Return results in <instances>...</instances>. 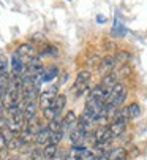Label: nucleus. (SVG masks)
<instances>
[{
  "instance_id": "f257e3e1",
  "label": "nucleus",
  "mask_w": 147,
  "mask_h": 160,
  "mask_svg": "<svg viewBox=\"0 0 147 160\" xmlns=\"http://www.w3.org/2000/svg\"><path fill=\"white\" fill-rule=\"evenodd\" d=\"M127 98V87L124 84L117 82L114 87L106 90V98H105V105L109 108H117L119 105L124 103V100Z\"/></svg>"
},
{
  "instance_id": "f03ea898",
  "label": "nucleus",
  "mask_w": 147,
  "mask_h": 160,
  "mask_svg": "<svg viewBox=\"0 0 147 160\" xmlns=\"http://www.w3.org/2000/svg\"><path fill=\"white\" fill-rule=\"evenodd\" d=\"M89 81H90V72L84 70V72H79L76 79H75V84H73V89L71 92L75 97H81L87 92L89 89Z\"/></svg>"
},
{
  "instance_id": "7ed1b4c3",
  "label": "nucleus",
  "mask_w": 147,
  "mask_h": 160,
  "mask_svg": "<svg viewBox=\"0 0 147 160\" xmlns=\"http://www.w3.org/2000/svg\"><path fill=\"white\" fill-rule=\"evenodd\" d=\"M16 54L19 56V59L24 63H27V62H30L32 59L37 57V49H35V46L32 43H24L16 49Z\"/></svg>"
},
{
  "instance_id": "20e7f679",
  "label": "nucleus",
  "mask_w": 147,
  "mask_h": 160,
  "mask_svg": "<svg viewBox=\"0 0 147 160\" xmlns=\"http://www.w3.org/2000/svg\"><path fill=\"white\" fill-rule=\"evenodd\" d=\"M92 140L95 144H108L111 140H112V135L109 132V127L108 125H101L95 130V133L92 135Z\"/></svg>"
},
{
  "instance_id": "39448f33",
  "label": "nucleus",
  "mask_w": 147,
  "mask_h": 160,
  "mask_svg": "<svg viewBox=\"0 0 147 160\" xmlns=\"http://www.w3.org/2000/svg\"><path fill=\"white\" fill-rule=\"evenodd\" d=\"M43 72H44V67H43L41 60L35 57V59H32L30 62L26 63V72H24V75L30 76V78H38V76H41Z\"/></svg>"
},
{
  "instance_id": "423d86ee",
  "label": "nucleus",
  "mask_w": 147,
  "mask_h": 160,
  "mask_svg": "<svg viewBox=\"0 0 147 160\" xmlns=\"http://www.w3.org/2000/svg\"><path fill=\"white\" fill-rule=\"evenodd\" d=\"M19 92H14V90H10V89H5V92H3V95H2V105H3V108H7V109H10V108H13V106H17L19 105Z\"/></svg>"
},
{
  "instance_id": "0eeeda50",
  "label": "nucleus",
  "mask_w": 147,
  "mask_h": 160,
  "mask_svg": "<svg viewBox=\"0 0 147 160\" xmlns=\"http://www.w3.org/2000/svg\"><path fill=\"white\" fill-rule=\"evenodd\" d=\"M57 95V86H52V87H49L46 90H43V92L40 94V103L43 108H49L52 103V100L56 98Z\"/></svg>"
},
{
  "instance_id": "6e6552de",
  "label": "nucleus",
  "mask_w": 147,
  "mask_h": 160,
  "mask_svg": "<svg viewBox=\"0 0 147 160\" xmlns=\"http://www.w3.org/2000/svg\"><path fill=\"white\" fill-rule=\"evenodd\" d=\"M37 111H38V105L37 102H26L22 106V112H24V121L29 122L37 119Z\"/></svg>"
},
{
  "instance_id": "1a4fd4ad",
  "label": "nucleus",
  "mask_w": 147,
  "mask_h": 160,
  "mask_svg": "<svg viewBox=\"0 0 147 160\" xmlns=\"http://www.w3.org/2000/svg\"><path fill=\"white\" fill-rule=\"evenodd\" d=\"M70 141L73 143V146H84V143L87 141V132L73 128L70 133Z\"/></svg>"
},
{
  "instance_id": "9d476101",
  "label": "nucleus",
  "mask_w": 147,
  "mask_h": 160,
  "mask_svg": "<svg viewBox=\"0 0 147 160\" xmlns=\"http://www.w3.org/2000/svg\"><path fill=\"white\" fill-rule=\"evenodd\" d=\"M11 70H13V75H17V76H22L24 72H26V63L19 59L16 52L11 56Z\"/></svg>"
},
{
  "instance_id": "9b49d317",
  "label": "nucleus",
  "mask_w": 147,
  "mask_h": 160,
  "mask_svg": "<svg viewBox=\"0 0 147 160\" xmlns=\"http://www.w3.org/2000/svg\"><path fill=\"white\" fill-rule=\"evenodd\" d=\"M117 63V59L114 56H106L105 59L100 60V72L101 73H109L114 70V67Z\"/></svg>"
},
{
  "instance_id": "f8f14e48",
  "label": "nucleus",
  "mask_w": 147,
  "mask_h": 160,
  "mask_svg": "<svg viewBox=\"0 0 147 160\" xmlns=\"http://www.w3.org/2000/svg\"><path fill=\"white\" fill-rule=\"evenodd\" d=\"M108 127H109V132L112 135V138H115V136H120L122 133L125 132L127 122H124V121H112L111 125H108Z\"/></svg>"
},
{
  "instance_id": "ddd939ff",
  "label": "nucleus",
  "mask_w": 147,
  "mask_h": 160,
  "mask_svg": "<svg viewBox=\"0 0 147 160\" xmlns=\"http://www.w3.org/2000/svg\"><path fill=\"white\" fill-rule=\"evenodd\" d=\"M56 76H59V68L56 65H51V67L44 68V72L41 73L40 79H41V82H47V81H52Z\"/></svg>"
},
{
  "instance_id": "4468645a",
  "label": "nucleus",
  "mask_w": 147,
  "mask_h": 160,
  "mask_svg": "<svg viewBox=\"0 0 147 160\" xmlns=\"http://www.w3.org/2000/svg\"><path fill=\"white\" fill-rule=\"evenodd\" d=\"M76 124H78V116L75 114V111H68L66 114H65V118L62 119V125H63V128H75L76 127Z\"/></svg>"
},
{
  "instance_id": "2eb2a0df",
  "label": "nucleus",
  "mask_w": 147,
  "mask_h": 160,
  "mask_svg": "<svg viewBox=\"0 0 147 160\" xmlns=\"http://www.w3.org/2000/svg\"><path fill=\"white\" fill-rule=\"evenodd\" d=\"M49 136H51V130L47 127H43L35 136H33V141L37 144H47L49 143Z\"/></svg>"
},
{
  "instance_id": "dca6fc26",
  "label": "nucleus",
  "mask_w": 147,
  "mask_h": 160,
  "mask_svg": "<svg viewBox=\"0 0 147 160\" xmlns=\"http://www.w3.org/2000/svg\"><path fill=\"white\" fill-rule=\"evenodd\" d=\"M117 78H119V75L117 73H114V72H109V73H106L105 76H103V79H101V87H105V89H111V87H114L115 84H117Z\"/></svg>"
},
{
  "instance_id": "f3484780",
  "label": "nucleus",
  "mask_w": 147,
  "mask_h": 160,
  "mask_svg": "<svg viewBox=\"0 0 147 160\" xmlns=\"http://www.w3.org/2000/svg\"><path fill=\"white\" fill-rule=\"evenodd\" d=\"M86 152V146H73L66 154L65 160H82V154Z\"/></svg>"
},
{
  "instance_id": "a211bd4d",
  "label": "nucleus",
  "mask_w": 147,
  "mask_h": 160,
  "mask_svg": "<svg viewBox=\"0 0 147 160\" xmlns=\"http://www.w3.org/2000/svg\"><path fill=\"white\" fill-rule=\"evenodd\" d=\"M65 105H66V97H65L63 94H59V95H56V98L52 100L51 108L59 114V112H62V109L65 108Z\"/></svg>"
},
{
  "instance_id": "6ab92c4d",
  "label": "nucleus",
  "mask_w": 147,
  "mask_h": 160,
  "mask_svg": "<svg viewBox=\"0 0 147 160\" xmlns=\"http://www.w3.org/2000/svg\"><path fill=\"white\" fill-rule=\"evenodd\" d=\"M109 160H127V151L124 148H115L111 152H108Z\"/></svg>"
},
{
  "instance_id": "aec40b11",
  "label": "nucleus",
  "mask_w": 147,
  "mask_h": 160,
  "mask_svg": "<svg viewBox=\"0 0 147 160\" xmlns=\"http://www.w3.org/2000/svg\"><path fill=\"white\" fill-rule=\"evenodd\" d=\"M49 130H51L52 133L54 132H63V125H62V118L59 116V114H57V116L52 119V121H49V127H47Z\"/></svg>"
},
{
  "instance_id": "412c9836",
  "label": "nucleus",
  "mask_w": 147,
  "mask_h": 160,
  "mask_svg": "<svg viewBox=\"0 0 147 160\" xmlns=\"http://www.w3.org/2000/svg\"><path fill=\"white\" fill-rule=\"evenodd\" d=\"M125 33H127L125 26L115 18V21H114V27H112V35H114V37H124Z\"/></svg>"
},
{
  "instance_id": "4be33fe9",
  "label": "nucleus",
  "mask_w": 147,
  "mask_h": 160,
  "mask_svg": "<svg viewBox=\"0 0 147 160\" xmlns=\"http://www.w3.org/2000/svg\"><path fill=\"white\" fill-rule=\"evenodd\" d=\"M128 119H130V116H128V109L127 108L117 109L114 112V116H112V121H124V122H127Z\"/></svg>"
},
{
  "instance_id": "5701e85b",
  "label": "nucleus",
  "mask_w": 147,
  "mask_h": 160,
  "mask_svg": "<svg viewBox=\"0 0 147 160\" xmlns=\"http://www.w3.org/2000/svg\"><path fill=\"white\" fill-rule=\"evenodd\" d=\"M56 154H57V144L47 143L46 148L43 149V155H44V158H54Z\"/></svg>"
},
{
  "instance_id": "b1692460",
  "label": "nucleus",
  "mask_w": 147,
  "mask_h": 160,
  "mask_svg": "<svg viewBox=\"0 0 147 160\" xmlns=\"http://www.w3.org/2000/svg\"><path fill=\"white\" fill-rule=\"evenodd\" d=\"M127 109H128V116H130V119H136V118L141 116V108H139L138 103H131Z\"/></svg>"
},
{
  "instance_id": "393cba45",
  "label": "nucleus",
  "mask_w": 147,
  "mask_h": 160,
  "mask_svg": "<svg viewBox=\"0 0 147 160\" xmlns=\"http://www.w3.org/2000/svg\"><path fill=\"white\" fill-rule=\"evenodd\" d=\"M57 116V112L51 108V106H49V108H43V118L44 119H47V121H52L54 118Z\"/></svg>"
},
{
  "instance_id": "a878e982",
  "label": "nucleus",
  "mask_w": 147,
  "mask_h": 160,
  "mask_svg": "<svg viewBox=\"0 0 147 160\" xmlns=\"http://www.w3.org/2000/svg\"><path fill=\"white\" fill-rule=\"evenodd\" d=\"M5 73H8V59L3 54H0V75Z\"/></svg>"
},
{
  "instance_id": "bb28decb",
  "label": "nucleus",
  "mask_w": 147,
  "mask_h": 160,
  "mask_svg": "<svg viewBox=\"0 0 147 160\" xmlns=\"http://www.w3.org/2000/svg\"><path fill=\"white\" fill-rule=\"evenodd\" d=\"M63 138V132H51V136H49V143L51 144H57L60 140Z\"/></svg>"
},
{
  "instance_id": "cd10ccee",
  "label": "nucleus",
  "mask_w": 147,
  "mask_h": 160,
  "mask_svg": "<svg viewBox=\"0 0 147 160\" xmlns=\"http://www.w3.org/2000/svg\"><path fill=\"white\" fill-rule=\"evenodd\" d=\"M41 54H43V56H57L59 51H57L56 46H46V48L41 51Z\"/></svg>"
},
{
  "instance_id": "c85d7f7f",
  "label": "nucleus",
  "mask_w": 147,
  "mask_h": 160,
  "mask_svg": "<svg viewBox=\"0 0 147 160\" xmlns=\"http://www.w3.org/2000/svg\"><path fill=\"white\" fill-rule=\"evenodd\" d=\"M30 160H44L43 151H40V149H33V151L30 152Z\"/></svg>"
},
{
  "instance_id": "c756f323",
  "label": "nucleus",
  "mask_w": 147,
  "mask_h": 160,
  "mask_svg": "<svg viewBox=\"0 0 147 160\" xmlns=\"http://www.w3.org/2000/svg\"><path fill=\"white\" fill-rule=\"evenodd\" d=\"M115 59H117V62L120 60V62H124V63H125V62L130 59V54H128V52H125V51H119V54H117V57H115Z\"/></svg>"
},
{
  "instance_id": "7c9ffc66",
  "label": "nucleus",
  "mask_w": 147,
  "mask_h": 160,
  "mask_svg": "<svg viewBox=\"0 0 147 160\" xmlns=\"http://www.w3.org/2000/svg\"><path fill=\"white\" fill-rule=\"evenodd\" d=\"M44 40V37H43V33H33L32 35V41H37V43H41Z\"/></svg>"
},
{
  "instance_id": "2f4dec72",
  "label": "nucleus",
  "mask_w": 147,
  "mask_h": 160,
  "mask_svg": "<svg viewBox=\"0 0 147 160\" xmlns=\"http://www.w3.org/2000/svg\"><path fill=\"white\" fill-rule=\"evenodd\" d=\"M5 149H7V140L3 138L2 135H0V152L5 151Z\"/></svg>"
},
{
  "instance_id": "473e14b6",
  "label": "nucleus",
  "mask_w": 147,
  "mask_h": 160,
  "mask_svg": "<svg viewBox=\"0 0 147 160\" xmlns=\"http://www.w3.org/2000/svg\"><path fill=\"white\" fill-rule=\"evenodd\" d=\"M3 128H7V119L2 116V118H0V132H2Z\"/></svg>"
},
{
  "instance_id": "72a5a7b5",
  "label": "nucleus",
  "mask_w": 147,
  "mask_h": 160,
  "mask_svg": "<svg viewBox=\"0 0 147 160\" xmlns=\"http://www.w3.org/2000/svg\"><path fill=\"white\" fill-rule=\"evenodd\" d=\"M52 160H65V158H63V155H60V154H59V151H57V154L54 155V158H52Z\"/></svg>"
},
{
  "instance_id": "f704fd0d",
  "label": "nucleus",
  "mask_w": 147,
  "mask_h": 160,
  "mask_svg": "<svg viewBox=\"0 0 147 160\" xmlns=\"http://www.w3.org/2000/svg\"><path fill=\"white\" fill-rule=\"evenodd\" d=\"M96 22H106V18L105 16H96Z\"/></svg>"
},
{
  "instance_id": "c9c22d12",
  "label": "nucleus",
  "mask_w": 147,
  "mask_h": 160,
  "mask_svg": "<svg viewBox=\"0 0 147 160\" xmlns=\"http://www.w3.org/2000/svg\"><path fill=\"white\" fill-rule=\"evenodd\" d=\"M3 109H5V108H3V105H2V102H0V118H2V116H3Z\"/></svg>"
},
{
  "instance_id": "e433bc0d",
  "label": "nucleus",
  "mask_w": 147,
  "mask_h": 160,
  "mask_svg": "<svg viewBox=\"0 0 147 160\" xmlns=\"http://www.w3.org/2000/svg\"><path fill=\"white\" fill-rule=\"evenodd\" d=\"M3 92H5V89L0 86V100H2V95H3Z\"/></svg>"
},
{
  "instance_id": "4c0bfd02",
  "label": "nucleus",
  "mask_w": 147,
  "mask_h": 160,
  "mask_svg": "<svg viewBox=\"0 0 147 160\" xmlns=\"http://www.w3.org/2000/svg\"><path fill=\"white\" fill-rule=\"evenodd\" d=\"M8 160H17V158H14V157H11V158H8Z\"/></svg>"
}]
</instances>
